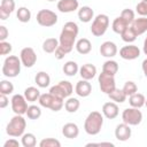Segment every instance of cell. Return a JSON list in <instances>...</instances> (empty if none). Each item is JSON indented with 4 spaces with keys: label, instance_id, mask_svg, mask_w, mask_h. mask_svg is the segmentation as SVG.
I'll use <instances>...</instances> for the list:
<instances>
[{
    "label": "cell",
    "instance_id": "6da1fadb",
    "mask_svg": "<svg viewBox=\"0 0 147 147\" xmlns=\"http://www.w3.org/2000/svg\"><path fill=\"white\" fill-rule=\"evenodd\" d=\"M78 32H79L78 25L72 21H69L63 25L59 38L60 45L54 52L55 57L57 60H62L67 54H69L72 51L74 45H76V38L78 36Z\"/></svg>",
    "mask_w": 147,
    "mask_h": 147
},
{
    "label": "cell",
    "instance_id": "7a4b0ae2",
    "mask_svg": "<svg viewBox=\"0 0 147 147\" xmlns=\"http://www.w3.org/2000/svg\"><path fill=\"white\" fill-rule=\"evenodd\" d=\"M103 125V115L99 111H91L84 122V130L90 136H96L100 133Z\"/></svg>",
    "mask_w": 147,
    "mask_h": 147
},
{
    "label": "cell",
    "instance_id": "3957f363",
    "mask_svg": "<svg viewBox=\"0 0 147 147\" xmlns=\"http://www.w3.org/2000/svg\"><path fill=\"white\" fill-rule=\"evenodd\" d=\"M26 129V121L23 117V115H16L11 117V119L9 121V123L7 124L6 127V133L9 137H22L25 132Z\"/></svg>",
    "mask_w": 147,
    "mask_h": 147
},
{
    "label": "cell",
    "instance_id": "277c9868",
    "mask_svg": "<svg viewBox=\"0 0 147 147\" xmlns=\"http://www.w3.org/2000/svg\"><path fill=\"white\" fill-rule=\"evenodd\" d=\"M21 59L16 55H9L5 59L3 64H2V74L3 76L8 78H14L17 77L21 72Z\"/></svg>",
    "mask_w": 147,
    "mask_h": 147
},
{
    "label": "cell",
    "instance_id": "5b68a950",
    "mask_svg": "<svg viewBox=\"0 0 147 147\" xmlns=\"http://www.w3.org/2000/svg\"><path fill=\"white\" fill-rule=\"evenodd\" d=\"M39 105L44 108H48L53 111H59L63 108L64 106V99H61L59 96H55L52 93H44L40 95L38 100Z\"/></svg>",
    "mask_w": 147,
    "mask_h": 147
},
{
    "label": "cell",
    "instance_id": "8992f818",
    "mask_svg": "<svg viewBox=\"0 0 147 147\" xmlns=\"http://www.w3.org/2000/svg\"><path fill=\"white\" fill-rule=\"evenodd\" d=\"M109 26V17L106 14H99L93 18L91 25V32L94 37H101L106 33Z\"/></svg>",
    "mask_w": 147,
    "mask_h": 147
},
{
    "label": "cell",
    "instance_id": "52a82bcc",
    "mask_svg": "<svg viewBox=\"0 0 147 147\" xmlns=\"http://www.w3.org/2000/svg\"><path fill=\"white\" fill-rule=\"evenodd\" d=\"M37 23L45 28H51L57 23V15L49 9H40L37 13Z\"/></svg>",
    "mask_w": 147,
    "mask_h": 147
},
{
    "label": "cell",
    "instance_id": "ba28073f",
    "mask_svg": "<svg viewBox=\"0 0 147 147\" xmlns=\"http://www.w3.org/2000/svg\"><path fill=\"white\" fill-rule=\"evenodd\" d=\"M74 92L72 84L68 80H61L56 85L52 86L49 88V93L54 94L55 96H59L61 99H67L69 98Z\"/></svg>",
    "mask_w": 147,
    "mask_h": 147
},
{
    "label": "cell",
    "instance_id": "9c48e42d",
    "mask_svg": "<svg viewBox=\"0 0 147 147\" xmlns=\"http://www.w3.org/2000/svg\"><path fill=\"white\" fill-rule=\"evenodd\" d=\"M122 119L124 123L129 124L130 126L133 125H138L141 123L142 121V113L139 110V108H134V107H130L123 110L122 113Z\"/></svg>",
    "mask_w": 147,
    "mask_h": 147
},
{
    "label": "cell",
    "instance_id": "30bf717a",
    "mask_svg": "<svg viewBox=\"0 0 147 147\" xmlns=\"http://www.w3.org/2000/svg\"><path fill=\"white\" fill-rule=\"evenodd\" d=\"M98 83L100 86L101 92H103L105 94H109L110 92H113L116 88V82H115V76L108 75L106 72H101L98 77Z\"/></svg>",
    "mask_w": 147,
    "mask_h": 147
},
{
    "label": "cell",
    "instance_id": "8fae6325",
    "mask_svg": "<svg viewBox=\"0 0 147 147\" xmlns=\"http://www.w3.org/2000/svg\"><path fill=\"white\" fill-rule=\"evenodd\" d=\"M28 100L25 99L24 94H14L13 98L10 99V105H11V110L16 115H24L26 114V110L29 108L28 106Z\"/></svg>",
    "mask_w": 147,
    "mask_h": 147
},
{
    "label": "cell",
    "instance_id": "7c38bea8",
    "mask_svg": "<svg viewBox=\"0 0 147 147\" xmlns=\"http://www.w3.org/2000/svg\"><path fill=\"white\" fill-rule=\"evenodd\" d=\"M20 59L22 65L26 68H32L37 62V54L32 47H24L20 53Z\"/></svg>",
    "mask_w": 147,
    "mask_h": 147
},
{
    "label": "cell",
    "instance_id": "4fadbf2b",
    "mask_svg": "<svg viewBox=\"0 0 147 147\" xmlns=\"http://www.w3.org/2000/svg\"><path fill=\"white\" fill-rule=\"evenodd\" d=\"M119 56L124 60H136L140 56V48L136 45H132V44H129L126 46H123L121 49H119Z\"/></svg>",
    "mask_w": 147,
    "mask_h": 147
},
{
    "label": "cell",
    "instance_id": "5bb4252c",
    "mask_svg": "<svg viewBox=\"0 0 147 147\" xmlns=\"http://www.w3.org/2000/svg\"><path fill=\"white\" fill-rule=\"evenodd\" d=\"M131 134H132V131H131V127L129 124L126 123H121L116 126L115 129V137L118 141H126L131 138Z\"/></svg>",
    "mask_w": 147,
    "mask_h": 147
},
{
    "label": "cell",
    "instance_id": "9a60e30c",
    "mask_svg": "<svg viewBox=\"0 0 147 147\" xmlns=\"http://www.w3.org/2000/svg\"><path fill=\"white\" fill-rule=\"evenodd\" d=\"M118 113H119V108H118L116 102L109 101V102L103 103V106H102V115L106 118L114 119V118H116L118 116Z\"/></svg>",
    "mask_w": 147,
    "mask_h": 147
},
{
    "label": "cell",
    "instance_id": "2e32d148",
    "mask_svg": "<svg viewBox=\"0 0 147 147\" xmlns=\"http://www.w3.org/2000/svg\"><path fill=\"white\" fill-rule=\"evenodd\" d=\"M75 92L78 96L82 98H86L92 93V85L88 80L86 79H80L77 82L76 86H75Z\"/></svg>",
    "mask_w": 147,
    "mask_h": 147
},
{
    "label": "cell",
    "instance_id": "e0dca14e",
    "mask_svg": "<svg viewBox=\"0 0 147 147\" xmlns=\"http://www.w3.org/2000/svg\"><path fill=\"white\" fill-rule=\"evenodd\" d=\"M56 7L61 13H72L79 8V2L78 0H59Z\"/></svg>",
    "mask_w": 147,
    "mask_h": 147
},
{
    "label": "cell",
    "instance_id": "ac0fdd59",
    "mask_svg": "<svg viewBox=\"0 0 147 147\" xmlns=\"http://www.w3.org/2000/svg\"><path fill=\"white\" fill-rule=\"evenodd\" d=\"M99 51H100V54L102 56H105V57H114L117 54V52H118L116 44L113 42V41H105V42H102Z\"/></svg>",
    "mask_w": 147,
    "mask_h": 147
},
{
    "label": "cell",
    "instance_id": "d6986e66",
    "mask_svg": "<svg viewBox=\"0 0 147 147\" xmlns=\"http://www.w3.org/2000/svg\"><path fill=\"white\" fill-rule=\"evenodd\" d=\"M79 75L82 77V79H86V80H90V79H93L96 75V67L92 63H86V64H83L80 68H79Z\"/></svg>",
    "mask_w": 147,
    "mask_h": 147
},
{
    "label": "cell",
    "instance_id": "ffe728a7",
    "mask_svg": "<svg viewBox=\"0 0 147 147\" xmlns=\"http://www.w3.org/2000/svg\"><path fill=\"white\" fill-rule=\"evenodd\" d=\"M130 26L133 29L137 36H141L145 32H147V17L140 16L139 18H134V21L130 24Z\"/></svg>",
    "mask_w": 147,
    "mask_h": 147
},
{
    "label": "cell",
    "instance_id": "44dd1931",
    "mask_svg": "<svg viewBox=\"0 0 147 147\" xmlns=\"http://www.w3.org/2000/svg\"><path fill=\"white\" fill-rule=\"evenodd\" d=\"M62 134L68 139H75L79 134V127L76 123H67L62 127Z\"/></svg>",
    "mask_w": 147,
    "mask_h": 147
},
{
    "label": "cell",
    "instance_id": "7402d4cb",
    "mask_svg": "<svg viewBox=\"0 0 147 147\" xmlns=\"http://www.w3.org/2000/svg\"><path fill=\"white\" fill-rule=\"evenodd\" d=\"M75 47H76V51L79 54H82V55H86V54H88L92 51V44H91V41L87 38H80V39H78L76 41Z\"/></svg>",
    "mask_w": 147,
    "mask_h": 147
},
{
    "label": "cell",
    "instance_id": "603a6c76",
    "mask_svg": "<svg viewBox=\"0 0 147 147\" xmlns=\"http://www.w3.org/2000/svg\"><path fill=\"white\" fill-rule=\"evenodd\" d=\"M78 18L83 23H88L94 18V11L88 6H83L78 9Z\"/></svg>",
    "mask_w": 147,
    "mask_h": 147
},
{
    "label": "cell",
    "instance_id": "cb8c5ba5",
    "mask_svg": "<svg viewBox=\"0 0 147 147\" xmlns=\"http://www.w3.org/2000/svg\"><path fill=\"white\" fill-rule=\"evenodd\" d=\"M34 82H36V84H37L38 87H40V88H46V87H48L49 84H51V77H49V75H48L47 72H45V71H39V72L36 75V77H34Z\"/></svg>",
    "mask_w": 147,
    "mask_h": 147
},
{
    "label": "cell",
    "instance_id": "d4e9b609",
    "mask_svg": "<svg viewBox=\"0 0 147 147\" xmlns=\"http://www.w3.org/2000/svg\"><path fill=\"white\" fill-rule=\"evenodd\" d=\"M145 102H146V98L144 94L141 93H134L132 95L129 96V103L131 107H134V108H141L142 106H145Z\"/></svg>",
    "mask_w": 147,
    "mask_h": 147
},
{
    "label": "cell",
    "instance_id": "484cf974",
    "mask_svg": "<svg viewBox=\"0 0 147 147\" xmlns=\"http://www.w3.org/2000/svg\"><path fill=\"white\" fill-rule=\"evenodd\" d=\"M62 70H63L64 75H67L69 77H74L75 75H77L79 72V67H78L77 62H75V61H67L63 64Z\"/></svg>",
    "mask_w": 147,
    "mask_h": 147
},
{
    "label": "cell",
    "instance_id": "4316f807",
    "mask_svg": "<svg viewBox=\"0 0 147 147\" xmlns=\"http://www.w3.org/2000/svg\"><path fill=\"white\" fill-rule=\"evenodd\" d=\"M60 42H59V39L56 38H47L44 42H42V51L45 53H54L56 51V48L59 47Z\"/></svg>",
    "mask_w": 147,
    "mask_h": 147
},
{
    "label": "cell",
    "instance_id": "83f0119b",
    "mask_svg": "<svg viewBox=\"0 0 147 147\" xmlns=\"http://www.w3.org/2000/svg\"><path fill=\"white\" fill-rule=\"evenodd\" d=\"M40 91L34 87V86H29L24 90V96L25 99L29 101V102H34V101H38L39 98H40Z\"/></svg>",
    "mask_w": 147,
    "mask_h": 147
},
{
    "label": "cell",
    "instance_id": "f1b7e54d",
    "mask_svg": "<svg viewBox=\"0 0 147 147\" xmlns=\"http://www.w3.org/2000/svg\"><path fill=\"white\" fill-rule=\"evenodd\" d=\"M130 24L125 21V20H123L121 16H118V17H116L114 21H113V24H111V29H113V31L115 32V33H118V34H121L127 26H129Z\"/></svg>",
    "mask_w": 147,
    "mask_h": 147
},
{
    "label": "cell",
    "instance_id": "f546056e",
    "mask_svg": "<svg viewBox=\"0 0 147 147\" xmlns=\"http://www.w3.org/2000/svg\"><path fill=\"white\" fill-rule=\"evenodd\" d=\"M102 71L108 75L115 76L118 71V63L114 60H107L102 65Z\"/></svg>",
    "mask_w": 147,
    "mask_h": 147
},
{
    "label": "cell",
    "instance_id": "4dcf8cb0",
    "mask_svg": "<svg viewBox=\"0 0 147 147\" xmlns=\"http://www.w3.org/2000/svg\"><path fill=\"white\" fill-rule=\"evenodd\" d=\"M80 107V102L77 98H67V100L64 101V108L68 113H76Z\"/></svg>",
    "mask_w": 147,
    "mask_h": 147
},
{
    "label": "cell",
    "instance_id": "1f68e13d",
    "mask_svg": "<svg viewBox=\"0 0 147 147\" xmlns=\"http://www.w3.org/2000/svg\"><path fill=\"white\" fill-rule=\"evenodd\" d=\"M108 96H109V99L111 101H114L116 103H123L126 100V98H127L126 94L124 93V91L119 90V88H115L113 92H110L108 94Z\"/></svg>",
    "mask_w": 147,
    "mask_h": 147
},
{
    "label": "cell",
    "instance_id": "d6a6232c",
    "mask_svg": "<svg viewBox=\"0 0 147 147\" xmlns=\"http://www.w3.org/2000/svg\"><path fill=\"white\" fill-rule=\"evenodd\" d=\"M16 17L22 23H28L31 20V11L26 7H20L16 11Z\"/></svg>",
    "mask_w": 147,
    "mask_h": 147
},
{
    "label": "cell",
    "instance_id": "836d02e7",
    "mask_svg": "<svg viewBox=\"0 0 147 147\" xmlns=\"http://www.w3.org/2000/svg\"><path fill=\"white\" fill-rule=\"evenodd\" d=\"M21 145L23 147H34L37 145V139H36V136L33 133H24L22 136V139H21Z\"/></svg>",
    "mask_w": 147,
    "mask_h": 147
},
{
    "label": "cell",
    "instance_id": "e575fe53",
    "mask_svg": "<svg viewBox=\"0 0 147 147\" xmlns=\"http://www.w3.org/2000/svg\"><path fill=\"white\" fill-rule=\"evenodd\" d=\"M121 37H122V40L124 41V42H127V44H131V42H133L136 39H137V34H136V32L133 31V29L129 25L122 33H121Z\"/></svg>",
    "mask_w": 147,
    "mask_h": 147
},
{
    "label": "cell",
    "instance_id": "d590c367",
    "mask_svg": "<svg viewBox=\"0 0 147 147\" xmlns=\"http://www.w3.org/2000/svg\"><path fill=\"white\" fill-rule=\"evenodd\" d=\"M28 118L30 119H38L40 116H41V109L39 106H36V105H31L29 106L28 110H26V114Z\"/></svg>",
    "mask_w": 147,
    "mask_h": 147
},
{
    "label": "cell",
    "instance_id": "8d00e7d4",
    "mask_svg": "<svg viewBox=\"0 0 147 147\" xmlns=\"http://www.w3.org/2000/svg\"><path fill=\"white\" fill-rule=\"evenodd\" d=\"M14 92V85L11 82L7 80V79H2L0 82V93L2 94H11Z\"/></svg>",
    "mask_w": 147,
    "mask_h": 147
},
{
    "label": "cell",
    "instance_id": "74e56055",
    "mask_svg": "<svg viewBox=\"0 0 147 147\" xmlns=\"http://www.w3.org/2000/svg\"><path fill=\"white\" fill-rule=\"evenodd\" d=\"M122 90L124 91V93L126 94V96H130V95H132V94H134V93L138 92V86H137V84L134 82L127 80V82H125V84H124V86H123Z\"/></svg>",
    "mask_w": 147,
    "mask_h": 147
},
{
    "label": "cell",
    "instance_id": "f35d334b",
    "mask_svg": "<svg viewBox=\"0 0 147 147\" xmlns=\"http://www.w3.org/2000/svg\"><path fill=\"white\" fill-rule=\"evenodd\" d=\"M40 147H61V142L54 138H44L39 142Z\"/></svg>",
    "mask_w": 147,
    "mask_h": 147
},
{
    "label": "cell",
    "instance_id": "ab89813d",
    "mask_svg": "<svg viewBox=\"0 0 147 147\" xmlns=\"http://www.w3.org/2000/svg\"><path fill=\"white\" fill-rule=\"evenodd\" d=\"M121 17H122L123 20H125L129 24H131V23L134 21V18H136V16H134V11H133L132 9H130V8H125V9H123L122 13H121Z\"/></svg>",
    "mask_w": 147,
    "mask_h": 147
},
{
    "label": "cell",
    "instance_id": "60d3db41",
    "mask_svg": "<svg viewBox=\"0 0 147 147\" xmlns=\"http://www.w3.org/2000/svg\"><path fill=\"white\" fill-rule=\"evenodd\" d=\"M0 7L6 9L7 11H9L10 14L15 10V7H16V3L14 0H1V3H0Z\"/></svg>",
    "mask_w": 147,
    "mask_h": 147
},
{
    "label": "cell",
    "instance_id": "b9f144b4",
    "mask_svg": "<svg viewBox=\"0 0 147 147\" xmlns=\"http://www.w3.org/2000/svg\"><path fill=\"white\" fill-rule=\"evenodd\" d=\"M136 11H137L140 16L147 17V2L140 1L139 3H137V6H136Z\"/></svg>",
    "mask_w": 147,
    "mask_h": 147
},
{
    "label": "cell",
    "instance_id": "7bdbcfd3",
    "mask_svg": "<svg viewBox=\"0 0 147 147\" xmlns=\"http://www.w3.org/2000/svg\"><path fill=\"white\" fill-rule=\"evenodd\" d=\"M11 49H13V46H11V44L10 42H8V41H0V54L1 55H7V54H9L10 52H11Z\"/></svg>",
    "mask_w": 147,
    "mask_h": 147
},
{
    "label": "cell",
    "instance_id": "ee69618b",
    "mask_svg": "<svg viewBox=\"0 0 147 147\" xmlns=\"http://www.w3.org/2000/svg\"><path fill=\"white\" fill-rule=\"evenodd\" d=\"M8 29L5 25H0V41H5L8 38Z\"/></svg>",
    "mask_w": 147,
    "mask_h": 147
},
{
    "label": "cell",
    "instance_id": "f6af8a7d",
    "mask_svg": "<svg viewBox=\"0 0 147 147\" xmlns=\"http://www.w3.org/2000/svg\"><path fill=\"white\" fill-rule=\"evenodd\" d=\"M9 105V99H8V95L7 94H2L0 93V108H6L7 106Z\"/></svg>",
    "mask_w": 147,
    "mask_h": 147
},
{
    "label": "cell",
    "instance_id": "bcb514c9",
    "mask_svg": "<svg viewBox=\"0 0 147 147\" xmlns=\"http://www.w3.org/2000/svg\"><path fill=\"white\" fill-rule=\"evenodd\" d=\"M18 146H20V142H18V140H16L14 137L10 138V139H8V140L3 144V147H18Z\"/></svg>",
    "mask_w": 147,
    "mask_h": 147
},
{
    "label": "cell",
    "instance_id": "7dc6e473",
    "mask_svg": "<svg viewBox=\"0 0 147 147\" xmlns=\"http://www.w3.org/2000/svg\"><path fill=\"white\" fill-rule=\"evenodd\" d=\"M9 16H10V13H9V11H7L6 9H3V8H1V7H0V20L6 21Z\"/></svg>",
    "mask_w": 147,
    "mask_h": 147
},
{
    "label": "cell",
    "instance_id": "c3c4849f",
    "mask_svg": "<svg viewBox=\"0 0 147 147\" xmlns=\"http://www.w3.org/2000/svg\"><path fill=\"white\" fill-rule=\"evenodd\" d=\"M141 69H142L144 75L147 77V59H145V60L142 61V63H141Z\"/></svg>",
    "mask_w": 147,
    "mask_h": 147
},
{
    "label": "cell",
    "instance_id": "681fc988",
    "mask_svg": "<svg viewBox=\"0 0 147 147\" xmlns=\"http://www.w3.org/2000/svg\"><path fill=\"white\" fill-rule=\"evenodd\" d=\"M142 52L145 53V55H147V40L145 39L144 41V46H142Z\"/></svg>",
    "mask_w": 147,
    "mask_h": 147
},
{
    "label": "cell",
    "instance_id": "f907efd6",
    "mask_svg": "<svg viewBox=\"0 0 147 147\" xmlns=\"http://www.w3.org/2000/svg\"><path fill=\"white\" fill-rule=\"evenodd\" d=\"M47 1H51V2H53V1H59V0H47Z\"/></svg>",
    "mask_w": 147,
    "mask_h": 147
},
{
    "label": "cell",
    "instance_id": "816d5d0a",
    "mask_svg": "<svg viewBox=\"0 0 147 147\" xmlns=\"http://www.w3.org/2000/svg\"><path fill=\"white\" fill-rule=\"evenodd\" d=\"M145 106H146V108H147V99H146V102H145Z\"/></svg>",
    "mask_w": 147,
    "mask_h": 147
},
{
    "label": "cell",
    "instance_id": "f5cc1de1",
    "mask_svg": "<svg viewBox=\"0 0 147 147\" xmlns=\"http://www.w3.org/2000/svg\"><path fill=\"white\" fill-rule=\"evenodd\" d=\"M142 1H145V2H147V0H142Z\"/></svg>",
    "mask_w": 147,
    "mask_h": 147
},
{
    "label": "cell",
    "instance_id": "db71d44e",
    "mask_svg": "<svg viewBox=\"0 0 147 147\" xmlns=\"http://www.w3.org/2000/svg\"><path fill=\"white\" fill-rule=\"evenodd\" d=\"M146 40H147V37H146Z\"/></svg>",
    "mask_w": 147,
    "mask_h": 147
}]
</instances>
